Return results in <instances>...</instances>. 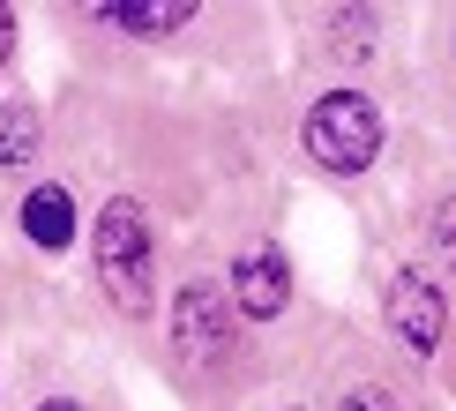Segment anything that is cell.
I'll return each mask as SVG.
<instances>
[{
	"instance_id": "cell-10",
	"label": "cell",
	"mask_w": 456,
	"mask_h": 411,
	"mask_svg": "<svg viewBox=\"0 0 456 411\" xmlns=\"http://www.w3.org/2000/svg\"><path fill=\"white\" fill-rule=\"evenodd\" d=\"M8 52H15V15L0 8V68H8Z\"/></svg>"
},
{
	"instance_id": "cell-9",
	"label": "cell",
	"mask_w": 456,
	"mask_h": 411,
	"mask_svg": "<svg viewBox=\"0 0 456 411\" xmlns=\"http://www.w3.org/2000/svg\"><path fill=\"white\" fill-rule=\"evenodd\" d=\"M337 411H396V404H389V389H352Z\"/></svg>"
},
{
	"instance_id": "cell-6",
	"label": "cell",
	"mask_w": 456,
	"mask_h": 411,
	"mask_svg": "<svg viewBox=\"0 0 456 411\" xmlns=\"http://www.w3.org/2000/svg\"><path fill=\"white\" fill-rule=\"evenodd\" d=\"M23 239H30V247H45V254H61L68 239H75L68 187H30V195H23Z\"/></svg>"
},
{
	"instance_id": "cell-2",
	"label": "cell",
	"mask_w": 456,
	"mask_h": 411,
	"mask_svg": "<svg viewBox=\"0 0 456 411\" xmlns=\"http://www.w3.org/2000/svg\"><path fill=\"white\" fill-rule=\"evenodd\" d=\"M299 142H307V157L322 165V173L352 180V173H367V165L382 157V112H374L367 90H322V98L307 105Z\"/></svg>"
},
{
	"instance_id": "cell-7",
	"label": "cell",
	"mask_w": 456,
	"mask_h": 411,
	"mask_svg": "<svg viewBox=\"0 0 456 411\" xmlns=\"http://www.w3.org/2000/svg\"><path fill=\"white\" fill-rule=\"evenodd\" d=\"M98 15L112 30H127V37H173V30H187L195 0H105Z\"/></svg>"
},
{
	"instance_id": "cell-5",
	"label": "cell",
	"mask_w": 456,
	"mask_h": 411,
	"mask_svg": "<svg viewBox=\"0 0 456 411\" xmlns=\"http://www.w3.org/2000/svg\"><path fill=\"white\" fill-rule=\"evenodd\" d=\"M389 329H396V344H404L411 359H427V351L442 344V292H434L419 270H404L389 285Z\"/></svg>"
},
{
	"instance_id": "cell-11",
	"label": "cell",
	"mask_w": 456,
	"mask_h": 411,
	"mask_svg": "<svg viewBox=\"0 0 456 411\" xmlns=\"http://www.w3.org/2000/svg\"><path fill=\"white\" fill-rule=\"evenodd\" d=\"M37 411H83V404H75V397H45V404H37Z\"/></svg>"
},
{
	"instance_id": "cell-8",
	"label": "cell",
	"mask_w": 456,
	"mask_h": 411,
	"mask_svg": "<svg viewBox=\"0 0 456 411\" xmlns=\"http://www.w3.org/2000/svg\"><path fill=\"white\" fill-rule=\"evenodd\" d=\"M30 149H37V112L0 105V165H30Z\"/></svg>"
},
{
	"instance_id": "cell-1",
	"label": "cell",
	"mask_w": 456,
	"mask_h": 411,
	"mask_svg": "<svg viewBox=\"0 0 456 411\" xmlns=\"http://www.w3.org/2000/svg\"><path fill=\"white\" fill-rule=\"evenodd\" d=\"M90 262H98V285L120 314H150L158 307V262H150V217L135 195H112L98 232H90Z\"/></svg>"
},
{
	"instance_id": "cell-4",
	"label": "cell",
	"mask_w": 456,
	"mask_h": 411,
	"mask_svg": "<svg viewBox=\"0 0 456 411\" xmlns=\"http://www.w3.org/2000/svg\"><path fill=\"white\" fill-rule=\"evenodd\" d=\"M284 299H292V270H284L277 247H247L232 262V307L247 314V322H277Z\"/></svg>"
},
{
	"instance_id": "cell-3",
	"label": "cell",
	"mask_w": 456,
	"mask_h": 411,
	"mask_svg": "<svg viewBox=\"0 0 456 411\" xmlns=\"http://www.w3.org/2000/svg\"><path fill=\"white\" fill-rule=\"evenodd\" d=\"M224 336H232V322H224V285L187 277V285L173 292V344L187 351V367H217Z\"/></svg>"
}]
</instances>
